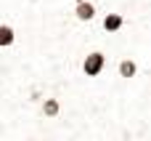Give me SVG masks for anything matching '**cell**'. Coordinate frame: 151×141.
I'll return each instance as SVG.
<instances>
[{
    "label": "cell",
    "mask_w": 151,
    "mask_h": 141,
    "mask_svg": "<svg viewBox=\"0 0 151 141\" xmlns=\"http://www.w3.org/2000/svg\"><path fill=\"white\" fill-rule=\"evenodd\" d=\"M19 43V32L11 21H0V48H13Z\"/></svg>",
    "instance_id": "cell-5"
},
{
    "label": "cell",
    "mask_w": 151,
    "mask_h": 141,
    "mask_svg": "<svg viewBox=\"0 0 151 141\" xmlns=\"http://www.w3.org/2000/svg\"><path fill=\"white\" fill-rule=\"evenodd\" d=\"M141 75V64H138V59H133V56H122V59H117V77H122V80H135Z\"/></svg>",
    "instance_id": "cell-4"
},
{
    "label": "cell",
    "mask_w": 151,
    "mask_h": 141,
    "mask_svg": "<svg viewBox=\"0 0 151 141\" xmlns=\"http://www.w3.org/2000/svg\"><path fill=\"white\" fill-rule=\"evenodd\" d=\"M98 5L93 3V0H82V3H74L72 5V16L80 21V24H90V21H96L98 19Z\"/></svg>",
    "instance_id": "cell-3"
},
{
    "label": "cell",
    "mask_w": 151,
    "mask_h": 141,
    "mask_svg": "<svg viewBox=\"0 0 151 141\" xmlns=\"http://www.w3.org/2000/svg\"><path fill=\"white\" fill-rule=\"evenodd\" d=\"M106 67H109V53L104 48H90V51H85L80 56V72L85 77H90V80L104 77Z\"/></svg>",
    "instance_id": "cell-1"
},
{
    "label": "cell",
    "mask_w": 151,
    "mask_h": 141,
    "mask_svg": "<svg viewBox=\"0 0 151 141\" xmlns=\"http://www.w3.org/2000/svg\"><path fill=\"white\" fill-rule=\"evenodd\" d=\"M101 29L106 35H122L127 29V16L119 13V11H104L101 16Z\"/></svg>",
    "instance_id": "cell-2"
}]
</instances>
